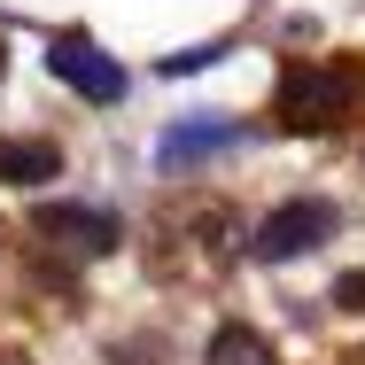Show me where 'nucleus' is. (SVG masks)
Masks as SVG:
<instances>
[{
    "label": "nucleus",
    "instance_id": "obj_1",
    "mask_svg": "<svg viewBox=\"0 0 365 365\" xmlns=\"http://www.w3.org/2000/svg\"><path fill=\"white\" fill-rule=\"evenodd\" d=\"M249 257V225L233 202L218 195H187V202H163L148 225V272L163 288H210L233 264Z\"/></svg>",
    "mask_w": 365,
    "mask_h": 365
},
{
    "label": "nucleus",
    "instance_id": "obj_5",
    "mask_svg": "<svg viewBox=\"0 0 365 365\" xmlns=\"http://www.w3.org/2000/svg\"><path fill=\"white\" fill-rule=\"evenodd\" d=\"M47 71L71 86L78 101H93V109H109V101H125V63H109L86 31H55V47H47Z\"/></svg>",
    "mask_w": 365,
    "mask_h": 365
},
{
    "label": "nucleus",
    "instance_id": "obj_9",
    "mask_svg": "<svg viewBox=\"0 0 365 365\" xmlns=\"http://www.w3.org/2000/svg\"><path fill=\"white\" fill-rule=\"evenodd\" d=\"M218 55H225V39H210V47H179V55L163 63V78H195V71H210Z\"/></svg>",
    "mask_w": 365,
    "mask_h": 365
},
{
    "label": "nucleus",
    "instance_id": "obj_4",
    "mask_svg": "<svg viewBox=\"0 0 365 365\" xmlns=\"http://www.w3.org/2000/svg\"><path fill=\"white\" fill-rule=\"evenodd\" d=\"M327 233H334V202L295 195V202H280L272 218L249 225V257H257V264H288V257H303V249H319Z\"/></svg>",
    "mask_w": 365,
    "mask_h": 365
},
{
    "label": "nucleus",
    "instance_id": "obj_2",
    "mask_svg": "<svg viewBox=\"0 0 365 365\" xmlns=\"http://www.w3.org/2000/svg\"><path fill=\"white\" fill-rule=\"evenodd\" d=\"M272 117H280V133H303V140H334V133L365 125V55L288 63L272 86Z\"/></svg>",
    "mask_w": 365,
    "mask_h": 365
},
{
    "label": "nucleus",
    "instance_id": "obj_11",
    "mask_svg": "<svg viewBox=\"0 0 365 365\" xmlns=\"http://www.w3.org/2000/svg\"><path fill=\"white\" fill-rule=\"evenodd\" d=\"M0 365H31V358H24V350H0Z\"/></svg>",
    "mask_w": 365,
    "mask_h": 365
},
{
    "label": "nucleus",
    "instance_id": "obj_3",
    "mask_svg": "<svg viewBox=\"0 0 365 365\" xmlns=\"http://www.w3.org/2000/svg\"><path fill=\"white\" fill-rule=\"evenodd\" d=\"M31 233H39L55 257H78V264H93V257H109V249L125 241L117 210H93V202H39V210H31Z\"/></svg>",
    "mask_w": 365,
    "mask_h": 365
},
{
    "label": "nucleus",
    "instance_id": "obj_6",
    "mask_svg": "<svg viewBox=\"0 0 365 365\" xmlns=\"http://www.w3.org/2000/svg\"><path fill=\"white\" fill-rule=\"evenodd\" d=\"M241 140V125L233 117H179L163 140H155V171H187V163H202V155H218V148Z\"/></svg>",
    "mask_w": 365,
    "mask_h": 365
},
{
    "label": "nucleus",
    "instance_id": "obj_8",
    "mask_svg": "<svg viewBox=\"0 0 365 365\" xmlns=\"http://www.w3.org/2000/svg\"><path fill=\"white\" fill-rule=\"evenodd\" d=\"M210 365H280V350L257 327H218L210 334Z\"/></svg>",
    "mask_w": 365,
    "mask_h": 365
},
{
    "label": "nucleus",
    "instance_id": "obj_7",
    "mask_svg": "<svg viewBox=\"0 0 365 365\" xmlns=\"http://www.w3.org/2000/svg\"><path fill=\"white\" fill-rule=\"evenodd\" d=\"M63 171L55 140H0V187H47Z\"/></svg>",
    "mask_w": 365,
    "mask_h": 365
},
{
    "label": "nucleus",
    "instance_id": "obj_10",
    "mask_svg": "<svg viewBox=\"0 0 365 365\" xmlns=\"http://www.w3.org/2000/svg\"><path fill=\"white\" fill-rule=\"evenodd\" d=\"M334 311H365V272H342L334 280Z\"/></svg>",
    "mask_w": 365,
    "mask_h": 365
}]
</instances>
